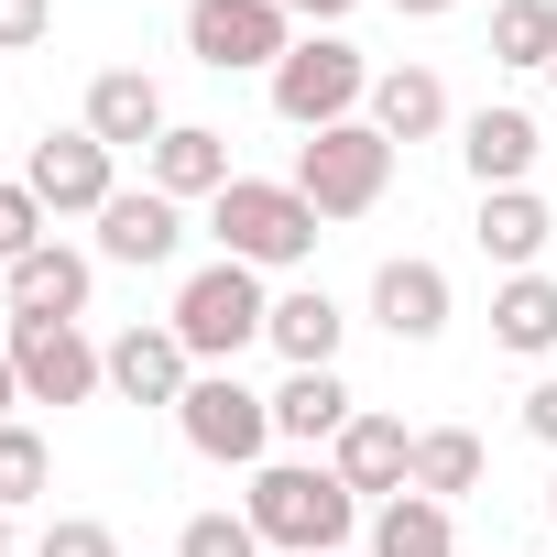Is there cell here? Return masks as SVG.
Wrapping results in <instances>:
<instances>
[{"mask_svg":"<svg viewBox=\"0 0 557 557\" xmlns=\"http://www.w3.org/2000/svg\"><path fill=\"white\" fill-rule=\"evenodd\" d=\"M88 132H99V143H110V153H132V143H143V153H153V143H164V132H175V121H164V88H153V77H143V66H110V77H99V88H88Z\"/></svg>","mask_w":557,"mask_h":557,"instance_id":"2e32d148","label":"cell"},{"mask_svg":"<svg viewBox=\"0 0 557 557\" xmlns=\"http://www.w3.org/2000/svg\"><path fill=\"white\" fill-rule=\"evenodd\" d=\"M45 34H55V0H0V55H23Z\"/></svg>","mask_w":557,"mask_h":557,"instance_id":"f546056e","label":"cell"},{"mask_svg":"<svg viewBox=\"0 0 557 557\" xmlns=\"http://www.w3.org/2000/svg\"><path fill=\"white\" fill-rule=\"evenodd\" d=\"M492 66H557V0H503L492 12Z\"/></svg>","mask_w":557,"mask_h":557,"instance_id":"d4e9b609","label":"cell"},{"mask_svg":"<svg viewBox=\"0 0 557 557\" xmlns=\"http://www.w3.org/2000/svg\"><path fill=\"white\" fill-rule=\"evenodd\" d=\"M0 557H12V513H0Z\"/></svg>","mask_w":557,"mask_h":557,"instance_id":"e575fe53","label":"cell"},{"mask_svg":"<svg viewBox=\"0 0 557 557\" xmlns=\"http://www.w3.org/2000/svg\"><path fill=\"white\" fill-rule=\"evenodd\" d=\"M524 437H535V448H557V372L524 394Z\"/></svg>","mask_w":557,"mask_h":557,"instance_id":"4dcf8cb0","label":"cell"},{"mask_svg":"<svg viewBox=\"0 0 557 557\" xmlns=\"http://www.w3.org/2000/svg\"><path fill=\"white\" fill-rule=\"evenodd\" d=\"M186 383H197V361H186L175 329H121L110 339V394L121 405H186Z\"/></svg>","mask_w":557,"mask_h":557,"instance_id":"7c38bea8","label":"cell"},{"mask_svg":"<svg viewBox=\"0 0 557 557\" xmlns=\"http://www.w3.org/2000/svg\"><path fill=\"white\" fill-rule=\"evenodd\" d=\"M164 329L186 339V361H197V372H230V361L273 329V296H262V273H251V262H230V251H219V262H197L186 285H175V318H164Z\"/></svg>","mask_w":557,"mask_h":557,"instance_id":"7a4b0ae2","label":"cell"},{"mask_svg":"<svg viewBox=\"0 0 557 557\" xmlns=\"http://www.w3.org/2000/svg\"><path fill=\"white\" fill-rule=\"evenodd\" d=\"M153 186L186 208V197H219L230 186V132H208V121H175L164 143H153Z\"/></svg>","mask_w":557,"mask_h":557,"instance_id":"ffe728a7","label":"cell"},{"mask_svg":"<svg viewBox=\"0 0 557 557\" xmlns=\"http://www.w3.org/2000/svg\"><path fill=\"white\" fill-rule=\"evenodd\" d=\"M273 12H285V23H339L350 0H273Z\"/></svg>","mask_w":557,"mask_h":557,"instance_id":"1f68e13d","label":"cell"},{"mask_svg":"<svg viewBox=\"0 0 557 557\" xmlns=\"http://www.w3.org/2000/svg\"><path fill=\"white\" fill-rule=\"evenodd\" d=\"M88 285H99V262H88V251H66V240H45V251H23L12 273H0L12 318H88Z\"/></svg>","mask_w":557,"mask_h":557,"instance_id":"30bf717a","label":"cell"},{"mask_svg":"<svg viewBox=\"0 0 557 557\" xmlns=\"http://www.w3.org/2000/svg\"><path fill=\"white\" fill-rule=\"evenodd\" d=\"M240 513H251L262 546H285V557H339L350 524H361V492L339 470H318V459H273V470H251Z\"/></svg>","mask_w":557,"mask_h":557,"instance_id":"6da1fadb","label":"cell"},{"mask_svg":"<svg viewBox=\"0 0 557 557\" xmlns=\"http://www.w3.org/2000/svg\"><path fill=\"white\" fill-rule=\"evenodd\" d=\"M361 121H372L383 143H426V132H448V88H437V66H383Z\"/></svg>","mask_w":557,"mask_h":557,"instance_id":"ac0fdd59","label":"cell"},{"mask_svg":"<svg viewBox=\"0 0 557 557\" xmlns=\"http://www.w3.org/2000/svg\"><path fill=\"white\" fill-rule=\"evenodd\" d=\"M175 240H186V208H175L164 186H121V197L99 208V251H110V262H143V273H153V262H175Z\"/></svg>","mask_w":557,"mask_h":557,"instance_id":"8fae6325","label":"cell"},{"mask_svg":"<svg viewBox=\"0 0 557 557\" xmlns=\"http://www.w3.org/2000/svg\"><path fill=\"white\" fill-rule=\"evenodd\" d=\"M34 557H121V535H110L99 513H55V524L34 535Z\"/></svg>","mask_w":557,"mask_h":557,"instance_id":"f1b7e54d","label":"cell"},{"mask_svg":"<svg viewBox=\"0 0 557 557\" xmlns=\"http://www.w3.org/2000/svg\"><path fill=\"white\" fill-rule=\"evenodd\" d=\"M175 557H262V535H251V513H197L175 535Z\"/></svg>","mask_w":557,"mask_h":557,"instance_id":"83f0119b","label":"cell"},{"mask_svg":"<svg viewBox=\"0 0 557 557\" xmlns=\"http://www.w3.org/2000/svg\"><path fill=\"white\" fill-rule=\"evenodd\" d=\"M470 240H481L503 273H535V262H546V240H557V208H546L535 186H492V197H481V219H470Z\"/></svg>","mask_w":557,"mask_h":557,"instance_id":"5bb4252c","label":"cell"},{"mask_svg":"<svg viewBox=\"0 0 557 557\" xmlns=\"http://www.w3.org/2000/svg\"><path fill=\"white\" fill-rule=\"evenodd\" d=\"M394 12H405V23H437V12H459V0H394Z\"/></svg>","mask_w":557,"mask_h":557,"instance_id":"836d02e7","label":"cell"},{"mask_svg":"<svg viewBox=\"0 0 557 557\" xmlns=\"http://www.w3.org/2000/svg\"><path fill=\"white\" fill-rule=\"evenodd\" d=\"M208 230H219V251L230 262H251V273H296L307 251H318V208L296 197V186H262V175H230L219 197H208Z\"/></svg>","mask_w":557,"mask_h":557,"instance_id":"3957f363","label":"cell"},{"mask_svg":"<svg viewBox=\"0 0 557 557\" xmlns=\"http://www.w3.org/2000/svg\"><path fill=\"white\" fill-rule=\"evenodd\" d=\"M416 492H426V503L481 492V437H470V426H426V437H416Z\"/></svg>","mask_w":557,"mask_h":557,"instance_id":"cb8c5ba5","label":"cell"},{"mask_svg":"<svg viewBox=\"0 0 557 557\" xmlns=\"http://www.w3.org/2000/svg\"><path fill=\"white\" fill-rule=\"evenodd\" d=\"M372 318H383L405 350H426V339L448 329V273H437V262H416V251H405V262H383V273H372Z\"/></svg>","mask_w":557,"mask_h":557,"instance_id":"9a60e30c","label":"cell"},{"mask_svg":"<svg viewBox=\"0 0 557 557\" xmlns=\"http://www.w3.org/2000/svg\"><path fill=\"white\" fill-rule=\"evenodd\" d=\"M12 405H23V372H12V350H0V426H12Z\"/></svg>","mask_w":557,"mask_h":557,"instance_id":"d6a6232c","label":"cell"},{"mask_svg":"<svg viewBox=\"0 0 557 557\" xmlns=\"http://www.w3.org/2000/svg\"><path fill=\"white\" fill-rule=\"evenodd\" d=\"M23 186L55 208V219H99L110 197H121V175H110V143L77 121V132H45L34 143V164H23Z\"/></svg>","mask_w":557,"mask_h":557,"instance_id":"9c48e42d","label":"cell"},{"mask_svg":"<svg viewBox=\"0 0 557 557\" xmlns=\"http://www.w3.org/2000/svg\"><path fill=\"white\" fill-rule=\"evenodd\" d=\"M186 55L197 66H219V77H240V66H285L296 55V23L273 12V0H186Z\"/></svg>","mask_w":557,"mask_h":557,"instance_id":"ba28073f","label":"cell"},{"mask_svg":"<svg viewBox=\"0 0 557 557\" xmlns=\"http://www.w3.org/2000/svg\"><path fill=\"white\" fill-rule=\"evenodd\" d=\"M45 219H55V208H45L34 186H0V273H12L23 251H45Z\"/></svg>","mask_w":557,"mask_h":557,"instance_id":"4316f807","label":"cell"},{"mask_svg":"<svg viewBox=\"0 0 557 557\" xmlns=\"http://www.w3.org/2000/svg\"><path fill=\"white\" fill-rule=\"evenodd\" d=\"M546 524H557V481H546Z\"/></svg>","mask_w":557,"mask_h":557,"instance_id":"d590c367","label":"cell"},{"mask_svg":"<svg viewBox=\"0 0 557 557\" xmlns=\"http://www.w3.org/2000/svg\"><path fill=\"white\" fill-rule=\"evenodd\" d=\"M318 219H372L383 208V186H394V143L372 132V121H339V132H307L296 143V175H285Z\"/></svg>","mask_w":557,"mask_h":557,"instance_id":"277c9868","label":"cell"},{"mask_svg":"<svg viewBox=\"0 0 557 557\" xmlns=\"http://www.w3.org/2000/svg\"><path fill=\"white\" fill-rule=\"evenodd\" d=\"M45 481H55V448H45L34 426H0V513H23Z\"/></svg>","mask_w":557,"mask_h":557,"instance_id":"484cf974","label":"cell"},{"mask_svg":"<svg viewBox=\"0 0 557 557\" xmlns=\"http://www.w3.org/2000/svg\"><path fill=\"white\" fill-rule=\"evenodd\" d=\"M12 372H23V405H88L110 394V350L77 329V318H12Z\"/></svg>","mask_w":557,"mask_h":557,"instance_id":"8992f818","label":"cell"},{"mask_svg":"<svg viewBox=\"0 0 557 557\" xmlns=\"http://www.w3.org/2000/svg\"><path fill=\"white\" fill-rule=\"evenodd\" d=\"M372 557H459V524H448V503H426V492H394V503L372 513Z\"/></svg>","mask_w":557,"mask_h":557,"instance_id":"603a6c76","label":"cell"},{"mask_svg":"<svg viewBox=\"0 0 557 557\" xmlns=\"http://www.w3.org/2000/svg\"><path fill=\"white\" fill-rule=\"evenodd\" d=\"M339 307H329V285H285V296H273V350H285V372H339Z\"/></svg>","mask_w":557,"mask_h":557,"instance_id":"e0dca14e","label":"cell"},{"mask_svg":"<svg viewBox=\"0 0 557 557\" xmlns=\"http://www.w3.org/2000/svg\"><path fill=\"white\" fill-rule=\"evenodd\" d=\"M273 110H285L296 132H339V121H361V110H372V66H361V45H339V34H296V55L273 66Z\"/></svg>","mask_w":557,"mask_h":557,"instance_id":"5b68a950","label":"cell"},{"mask_svg":"<svg viewBox=\"0 0 557 557\" xmlns=\"http://www.w3.org/2000/svg\"><path fill=\"white\" fill-rule=\"evenodd\" d=\"M175 426H186V448H197V459L251 470V459L273 448V394H251L240 372H197V383H186V405H175Z\"/></svg>","mask_w":557,"mask_h":557,"instance_id":"52a82bcc","label":"cell"},{"mask_svg":"<svg viewBox=\"0 0 557 557\" xmlns=\"http://www.w3.org/2000/svg\"><path fill=\"white\" fill-rule=\"evenodd\" d=\"M546 88H557V66H546Z\"/></svg>","mask_w":557,"mask_h":557,"instance_id":"8d00e7d4","label":"cell"},{"mask_svg":"<svg viewBox=\"0 0 557 557\" xmlns=\"http://www.w3.org/2000/svg\"><path fill=\"white\" fill-rule=\"evenodd\" d=\"M361 405H350V383L339 372H285V394H273V437H296V448H339V426H350Z\"/></svg>","mask_w":557,"mask_h":557,"instance_id":"7402d4cb","label":"cell"},{"mask_svg":"<svg viewBox=\"0 0 557 557\" xmlns=\"http://www.w3.org/2000/svg\"><path fill=\"white\" fill-rule=\"evenodd\" d=\"M459 164H470L481 197H492V186H524V175H535V121H524V110H470Z\"/></svg>","mask_w":557,"mask_h":557,"instance_id":"d6986e66","label":"cell"},{"mask_svg":"<svg viewBox=\"0 0 557 557\" xmlns=\"http://www.w3.org/2000/svg\"><path fill=\"white\" fill-rule=\"evenodd\" d=\"M492 339L513 361H546L557 350V273H503V296H492Z\"/></svg>","mask_w":557,"mask_h":557,"instance_id":"44dd1931","label":"cell"},{"mask_svg":"<svg viewBox=\"0 0 557 557\" xmlns=\"http://www.w3.org/2000/svg\"><path fill=\"white\" fill-rule=\"evenodd\" d=\"M329 470H339L361 503H372V492L394 503V492H416V437H405L394 416H350V426H339V448H329Z\"/></svg>","mask_w":557,"mask_h":557,"instance_id":"4fadbf2b","label":"cell"}]
</instances>
